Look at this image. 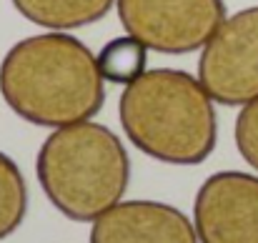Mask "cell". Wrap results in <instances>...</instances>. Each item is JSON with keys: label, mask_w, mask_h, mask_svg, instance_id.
Listing matches in <instances>:
<instances>
[{"label": "cell", "mask_w": 258, "mask_h": 243, "mask_svg": "<svg viewBox=\"0 0 258 243\" xmlns=\"http://www.w3.org/2000/svg\"><path fill=\"white\" fill-rule=\"evenodd\" d=\"M0 95L30 126L63 128L93 120L105 103L95 53L71 33L18 40L0 63Z\"/></svg>", "instance_id": "6da1fadb"}, {"label": "cell", "mask_w": 258, "mask_h": 243, "mask_svg": "<svg viewBox=\"0 0 258 243\" xmlns=\"http://www.w3.org/2000/svg\"><path fill=\"white\" fill-rule=\"evenodd\" d=\"M118 118L125 138L158 163L198 165L218 143L216 100L198 76L178 68H153L125 85Z\"/></svg>", "instance_id": "7a4b0ae2"}, {"label": "cell", "mask_w": 258, "mask_h": 243, "mask_svg": "<svg viewBox=\"0 0 258 243\" xmlns=\"http://www.w3.org/2000/svg\"><path fill=\"white\" fill-rule=\"evenodd\" d=\"M35 175L58 213L76 223H93L123 201L131 158L115 131L83 120L53 128L38 151Z\"/></svg>", "instance_id": "3957f363"}, {"label": "cell", "mask_w": 258, "mask_h": 243, "mask_svg": "<svg viewBox=\"0 0 258 243\" xmlns=\"http://www.w3.org/2000/svg\"><path fill=\"white\" fill-rule=\"evenodd\" d=\"M115 10L128 35L166 55L201 50L228 18L226 0H115Z\"/></svg>", "instance_id": "277c9868"}, {"label": "cell", "mask_w": 258, "mask_h": 243, "mask_svg": "<svg viewBox=\"0 0 258 243\" xmlns=\"http://www.w3.org/2000/svg\"><path fill=\"white\" fill-rule=\"evenodd\" d=\"M198 81L211 98L243 108L258 98V5L228 15L201 48Z\"/></svg>", "instance_id": "5b68a950"}, {"label": "cell", "mask_w": 258, "mask_h": 243, "mask_svg": "<svg viewBox=\"0 0 258 243\" xmlns=\"http://www.w3.org/2000/svg\"><path fill=\"white\" fill-rule=\"evenodd\" d=\"M193 226L201 243H258V175H208L193 201Z\"/></svg>", "instance_id": "8992f818"}, {"label": "cell", "mask_w": 258, "mask_h": 243, "mask_svg": "<svg viewBox=\"0 0 258 243\" xmlns=\"http://www.w3.org/2000/svg\"><path fill=\"white\" fill-rule=\"evenodd\" d=\"M90 243H201L193 221L163 201H120L90 223Z\"/></svg>", "instance_id": "52a82bcc"}, {"label": "cell", "mask_w": 258, "mask_h": 243, "mask_svg": "<svg viewBox=\"0 0 258 243\" xmlns=\"http://www.w3.org/2000/svg\"><path fill=\"white\" fill-rule=\"evenodd\" d=\"M115 0H13V8L45 30H76L103 20Z\"/></svg>", "instance_id": "ba28073f"}, {"label": "cell", "mask_w": 258, "mask_h": 243, "mask_svg": "<svg viewBox=\"0 0 258 243\" xmlns=\"http://www.w3.org/2000/svg\"><path fill=\"white\" fill-rule=\"evenodd\" d=\"M148 45L141 43L133 35H118L110 38L100 53L95 55L98 71L105 83L113 85H131L148 71Z\"/></svg>", "instance_id": "9c48e42d"}, {"label": "cell", "mask_w": 258, "mask_h": 243, "mask_svg": "<svg viewBox=\"0 0 258 243\" xmlns=\"http://www.w3.org/2000/svg\"><path fill=\"white\" fill-rule=\"evenodd\" d=\"M28 216V183L18 163L0 151V241L10 238Z\"/></svg>", "instance_id": "30bf717a"}, {"label": "cell", "mask_w": 258, "mask_h": 243, "mask_svg": "<svg viewBox=\"0 0 258 243\" xmlns=\"http://www.w3.org/2000/svg\"><path fill=\"white\" fill-rule=\"evenodd\" d=\"M233 138H236V148L241 158L258 173V98L241 108L236 118Z\"/></svg>", "instance_id": "8fae6325"}]
</instances>
